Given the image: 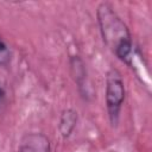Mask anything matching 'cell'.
<instances>
[{
	"mask_svg": "<svg viewBox=\"0 0 152 152\" xmlns=\"http://www.w3.org/2000/svg\"><path fill=\"white\" fill-rule=\"evenodd\" d=\"M96 15L103 42L120 61L129 65L133 57V43L127 25L106 2L99 5Z\"/></svg>",
	"mask_w": 152,
	"mask_h": 152,
	"instance_id": "6da1fadb",
	"label": "cell"
},
{
	"mask_svg": "<svg viewBox=\"0 0 152 152\" xmlns=\"http://www.w3.org/2000/svg\"><path fill=\"white\" fill-rule=\"evenodd\" d=\"M126 95L125 82L121 74L116 69H110L106 77V107L110 122L114 125L118 122L120 109L122 107Z\"/></svg>",
	"mask_w": 152,
	"mask_h": 152,
	"instance_id": "7a4b0ae2",
	"label": "cell"
},
{
	"mask_svg": "<svg viewBox=\"0 0 152 152\" xmlns=\"http://www.w3.org/2000/svg\"><path fill=\"white\" fill-rule=\"evenodd\" d=\"M18 152H50V140L43 133H27L23 137Z\"/></svg>",
	"mask_w": 152,
	"mask_h": 152,
	"instance_id": "3957f363",
	"label": "cell"
},
{
	"mask_svg": "<svg viewBox=\"0 0 152 152\" xmlns=\"http://www.w3.org/2000/svg\"><path fill=\"white\" fill-rule=\"evenodd\" d=\"M77 112L72 108H68L62 112L58 124V131L63 139H68L72 134L77 125Z\"/></svg>",
	"mask_w": 152,
	"mask_h": 152,
	"instance_id": "277c9868",
	"label": "cell"
},
{
	"mask_svg": "<svg viewBox=\"0 0 152 152\" xmlns=\"http://www.w3.org/2000/svg\"><path fill=\"white\" fill-rule=\"evenodd\" d=\"M70 66H71L72 77L78 89L80 90L84 89L87 94V69L83 61L80 58V56H72L70 58Z\"/></svg>",
	"mask_w": 152,
	"mask_h": 152,
	"instance_id": "5b68a950",
	"label": "cell"
},
{
	"mask_svg": "<svg viewBox=\"0 0 152 152\" xmlns=\"http://www.w3.org/2000/svg\"><path fill=\"white\" fill-rule=\"evenodd\" d=\"M8 57V50L5 42L0 38V63H4Z\"/></svg>",
	"mask_w": 152,
	"mask_h": 152,
	"instance_id": "8992f818",
	"label": "cell"
},
{
	"mask_svg": "<svg viewBox=\"0 0 152 152\" xmlns=\"http://www.w3.org/2000/svg\"><path fill=\"white\" fill-rule=\"evenodd\" d=\"M4 96H5V89H4V86L0 82V100H2Z\"/></svg>",
	"mask_w": 152,
	"mask_h": 152,
	"instance_id": "52a82bcc",
	"label": "cell"
}]
</instances>
